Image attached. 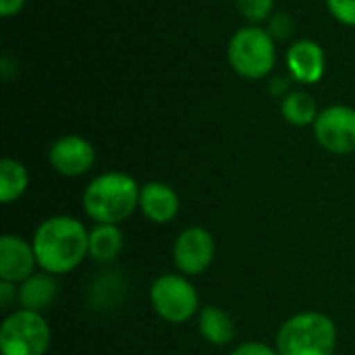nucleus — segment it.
<instances>
[{"label":"nucleus","mask_w":355,"mask_h":355,"mask_svg":"<svg viewBox=\"0 0 355 355\" xmlns=\"http://www.w3.org/2000/svg\"><path fill=\"white\" fill-rule=\"evenodd\" d=\"M48 162L60 177H81L96 162L94 146L81 135H62L48 150Z\"/></svg>","instance_id":"9"},{"label":"nucleus","mask_w":355,"mask_h":355,"mask_svg":"<svg viewBox=\"0 0 355 355\" xmlns=\"http://www.w3.org/2000/svg\"><path fill=\"white\" fill-rule=\"evenodd\" d=\"M23 6H25V0H0V15L4 19L15 17L17 12H21Z\"/></svg>","instance_id":"23"},{"label":"nucleus","mask_w":355,"mask_h":355,"mask_svg":"<svg viewBox=\"0 0 355 355\" xmlns=\"http://www.w3.org/2000/svg\"><path fill=\"white\" fill-rule=\"evenodd\" d=\"M235 4L243 19L250 21V25L268 21L275 12V0H235Z\"/></svg>","instance_id":"18"},{"label":"nucleus","mask_w":355,"mask_h":355,"mask_svg":"<svg viewBox=\"0 0 355 355\" xmlns=\"http://www.w3.org/2000/svg\"><path fill=\"white\" fill-rule=\"evenodd\" d=\"M198 329L202 337L216 347L229 345L235 337V322L233 316L218 308V306H206L198 314Z\"/></svg>","instance_id":"14"},{"label":"nucleus","mask_w":355,"mask_h":355,"mask_svg":"<svg viewBox=\"0 0 355 355\" xmlns=\"http://www.w3.org/2000/svg\"><path fill=\"white\" fill-rule=\"evenodd\" d=\"M139 189L141 187L131 175L108 171L87 183L81 204L96 225H119L139 208Z\"/></svg>","instance_id":"2"},{"label":"nucleus","mask_w":355,"mask_h":355,"mask_svg":"<svg viewBox=\"0 0 355 355\" xmlns=\"http://www.w3.org/2000/svg\"><path fill=\"white\" fill-rule=\"evenodd\" d=\"M275 347L279 355H335L337 327L322 312H300L281 324Z\"/></svg>","instance_id":"3"},{"label":"nucleus","mask_w":355,"mask_h":355,"mask_svg":"<svg viewBox=\"0 0 355 355\" xmlns=\"http://www.w3.org/2000/svg\"><path fill=\"white\" fill-rule=\"evenodd\" d=\"M58 293V283L56 277L50 272H33L29 279H25L19 285V306L23 310H31L42 314L48 310Z\"/></svg>","instance_id":"13"},{"label":"nucleus","mask_w":355,"mask_h":355,"mask_svg":"<svg viewBox=\"0 0 355 355\" xmlns=\"http://www.w3.org/2000/svg\"><path fill=\"white\" fill-rule=\"evenodd\" d=\"M312 129L322 150L335 156H347L355 152V108L352 106H327L318 112Z\"/></svg>","instance_id":"7"},{"label":"nucleus","mask_w":355,"mask_h":355,"mask_svg":"<svg viewBox=\"0 0 355 355\" xmlns=\"http://www.w3.org/2000/svg\"><path fill=\"white\" fill-rule=\"evenodd\" d=\"M333 19L343 25L355 27V0H324Z\"/></svg>","instance_id":"20"},{"label":"nucleus","mask_w":355,"mask_h":355,"mask_svg":"<svg viewBox=\"0 0 355 355\" xmlns=\"http://www.w3.org/2000/svg\"><path fill=\"white\" fill-rule=\"evenodd\" d=\"M289 92H291V89H289V85H287V79L277 77V79L270 81V94H272V96H279V98L283 100Z\"/></svg>","instance_id":"24"},{"label":"nucleus","mask_w":355,"mask_h":355,"mask_svg":"<svg viewBox=\"0 0 355 355\" xmlns=\"http://www.w3.org/2000/svg\"><path fill=\"white\" fill-rule=\"evenodd\" d=\"M123 245H125V239H123V231L119 229V225L98 223L89 231V256L100 264L114 262L121 256Z\"/></svg>","instance_id":"15"},{"label":"nucleus","mask_w":355,"mask_h":355,"mask_svg":"<svg viewBox=\"0 0 355 355\" xmlns=\"http://www.w3.org/2000/svg\"><path fill=\"white\" fill-rule=\"evenodd\" d=\"M216 256V243L210 231L204 227H187L183 229L173 245V260L177 272L185 277L204 275Z\"/></svg>","instance_id":"8"},{"label":"nucleus","mask_w":355,"mask_h":355,"mask_svg":"<svg viewBox=\"0 0 355 355\" xmlns=\"http://www.w3.org/2000/svg\"><path fill=\"white\" fill-rule=\"evenodd\" d=\"M17 302H19V285L8 283V281H0V308L8 310Z\"/></svg>","instance_id":"22"},{"label":"nucleus","mask_w":355,"mask_h":355,"mask_svg":"<svg viewBox=\"0 0 355 355\" xmlns=\"http://www.w3.org/2000/svg\"><path fill=\"white\" fill-rule=\"evenodd\" d=\"M29 187L27 168L15 158H2L0 162V202L12 204L17 202Z\"/></svg>","instance_id":"17"},{"label":"nucleus","mask_w":355,"mask_h":355,"mask_svg":"<svg viewBox=\"0 0 355 355\" xmlns=\"http://www.w3.org/2000/svg\"><path fill=\"white\" fill-rule=\"evenodd\" d=\"M35 266L37 258L33 243L10 233L0 237V281L21 285L35 272Z\"/></svg>","instance_id":"10"},{"label":"nucleus","mask_w":355,"mask_h":355,"mask_svg":"<svg viewBox=\"0 0 355 355\" xmlns=\"http://www.w3.org/2000/svg\"><path fill=\"white\" fill-rule=\"evenodd\" d=\"M231 355H279L277 347H268L266 343H260V341H248V343H241L237 345Z\"/></svg>","instance_id":"21"},{"label":"nucleus","mask_w":355,"mask_h":355,"mask_svg":"<svg viewBox=\"0 0 355 355\" xmlns=\"http://www.w3.org/2000/svg\"><path fill=\"white\" fill-rule=\"evenodd\" d=\"M318 104L312 94L304 89H293L281 100V114L293 127H308L314 125L318 116Z\"/></svg>","instance_id":"16"},{"label":"nucleus","mask_w":355,"mask_h":355,"mask_svg":"<svg viewBox=\"0 0 355 355\" xmlns=\"http://www.w3.org/2000/svg\"><path fill=\"white\" fill-rule=\"evenodd\" d=\"M227 60L231 69L250 81L264 79L277 64V46L266 27L245 25L237 29L227 46Z\"/></svg>","instance_id":"4"},{"label":"nucleus","mask_w":355,"mask_h":355,"mask_svg":"<svg viewBox=\"0 0 355 355\" xmlns=\"http://www.w3.org/2000/svg\"><path fill=\"white\" fill-rule=\"evenodd\" d=\"M179 196L177 191L160 181H150L139 189V210L141 214L156 225H166L179 214Z\"/></svg>","instance_id":"12"},{"label":"nucleus","mask_w":355,"mask_h":355,"mask_svg":"<svg viewBox=\"0 0 355 355\" xmlns=\"http://www.w3.org/2000/svg\"><path fill=\"white\" fill-rule=\"evenodd\" d=\"M266 31L272 35L275 42L289 40L295 31V21L289 12H272V17L266 21Z\"/></svg>","instance_id":"19"},{"label":"nucleus","mask_w":355,"mask_h":355,"mask_svg":"<svg viewBox=\"0 0 355 355\" xmlns=\"http://www.w3.org/2000/svg\"><path fill=\"white\" fill-rule=\"evenodd\" d=\"M50 324L31 310H15L0 324L2 355H46L50 349Z\"/></svg>","instance_id":"6"},{"label":"nucleus","mask_w":355,"mask_h":355,"mask_svg":"<svg viewBox=\"0 0 355 355\" xmlns=\"http://www.w3.org/2000/svg\"><path fill=\"white\" fill-rule=\"evenodd\" d=\"M31 243L37 266L54 277L73 272L89 256V231L79 218L67 214L42 220Z\"/></svg>","instance_id":"1"},{"label":"nucleus","mask_w":355,"mask_h":355,"mask_svg":"<svg viewBox=\"0 0 355 355\" xmlns=\"http://www.w3.org/2000/svg\"><path fill=\"white\" fill-rule=\"evenodd\" d=\"M150 304L171 324H183L200 314V295L189 277L181 272L160 275L150 287Z\"/></svg>","instance_id":"5"},{"label":"nucleus","mask_w":355,"mask_h":355,"mask_svg":"<svg viewBox=\"0 0 355 355\" xmlns=\"http://www.w3.org/2000/svg\"><path fill=\"white\" fill-rule=\"evenodd\" d=\"M287 69L291 77L304 85L318 83L324 75L327 58L324 50L318 42L314 40H297L291 44V48L285 54Z\"/></svg>","instance_id":"11"}]
</instances>
